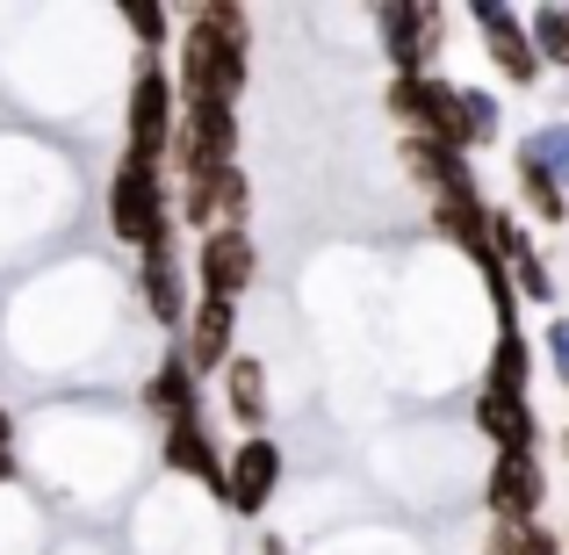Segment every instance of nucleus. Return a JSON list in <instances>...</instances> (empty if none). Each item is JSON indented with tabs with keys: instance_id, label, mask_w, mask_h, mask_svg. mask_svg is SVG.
<instances>
[{
	"instance_id": "1",
	"label": "nucleus",
	"mask_w": 569,
	"mask_h": 555,
	"mask_svg": "<svg viewBox=\"0 0 569 555\" xmlns=\"http://www.w3.org/2000/svg\"><path fill=\"white\" fill-rule=\"evenodd\" d=\"M181 95L188 101H238L246 95V8L202 0L181 37Z\"/></svg>"
},
{
	"instance_id": "2",
	"label": "nucleus",
	"mask_w": 569,
	"mask_h": 555,
	"mask_svg": "<svg viewBox=\"0 0 569 555\" xmlns=\"http://www.w3.org/2000/svg\"><path fill=\"white\" fill-rule=\"evenodd\" d=\"M109 231L123 238V246L152 252L173 238V202H167V174L152 167V159H130L109 174Z\"/></svg>"
},
{
	"instance_id": "3",
	"label": "nucleus",
	"mask_w": 569,
	"mask_h": 555,
	"mask_svg": "<svg viewBox=\"0 0 569 555\" xmlns=\"http://www.w3.org/2000/svg\"><path fill=\"white\" fill-rule=\"evenodd\" d=\"M173 152H181L188 188H217L223 174H238V101H188Z\"/></svg>"
},
{
	"instance_id": "4",
	"label": "nucleus",
	"mask_w": 569,
	"mask_h": 555,
	"mask_svg": "<svg viewBox=\"0 0 569 555\" xmlns=\"http://www.w3.org/2000/svg\"><path fill=\"white\" fill-rule=\"evenodd\" d=\"M123 130H130V145H123L130 159H152V167H159V159L173 152V138H181V109H173L167 66H138L130 101H123Z\"/></svg>"
},
{
	"instance_id": "5",
	"label": "nucleus",
	"mask_w": 569,
	"mask_h": 555,
	"mask_svg": "<svg viewBox=\"0 0 569 555\" xmlns=\"http://www.w3.org/2000/svg\"><path fill=\"white\" fill-rule=\"evenodd\" d=\"M455 80H432V72H403V80H389V116H397L411 138H440L455 145ZM461 152V145H455Z\"/></svg>"
},
{
	"instance_id": "6",
	"label": "nucleus",
	"mask_w": 569,
	"mask_h": 555,
	"mask_svg": "<svg viewBox=\"0 0 569 555\" xmlns=\"http://www.w3.org/2000/svg\"><path fill=\"white\" fill-rule=\"evenodd\" d=\"M274 490H281V447L267 440V433L238 440V455L223 462V498H231V513L238 519H260Z\"/></svg>"
},
{
	"instance_id": "7",
	"label": "nucleus",
	"mask_w": 569,
	"mask_h": 555,
	"mask_svg": "<svg viewBox=\"0 0 569 555\" xmlns=\"http://www.w3.org/2000/svg\"><path fill=\"white\" fill-rule=\"evenodd\" d=\"M376 29H382V51H389V66H397V80L403 72H426L432 66V51H440V29H447V8H382L376 14Z\"/></svg>"
},
{
	"instance_id": "8",
	"label": "nucleus",
	"mask_w": 569,
	"mask_h": 555,
	"mask_svg": "<svg viewBox=\"0 0 569 555\" xmlns=\"http://www.w3.org/2000/svg\"><path fill=\"white\" fill-rule=\"evenodd\" d=\"M483 498H490V513H498V527H527V519H541V498H548L541 455H498Z\"/></svg>"
},
{
	"instance_id": "9",
	"label": "nucleus",
	"mask_w": 569,
	"mask_h": 555,
	"mask_svg": "<svg viewBox=\"0 0 569 555\" xmlns=\"http://www.w3.org/2000/svg\"><path fill=\"white\" fill-rule=\"evenodd\" d=\"M476 29L490 37V58H498V72L512 87H533L541 80V51H533V37H527V14H512V8H498V0H476Z\"/></svg>"
},
{
	"instance_id": "10",
	"label": "nucleus",
	"mask_w": 569,
	"mask_h": 555,
	"mask_svg": "<svg viewBox=\"0 0 569 555\" xmlns=\"http://www.w3.org/2000/svg\"><path fill=\"white\" fill-rule=\"evenodd\" d=\"M252 267H260V252H252L246 231H209L202 252H194V275H202V296H217V304H238L252 281Z\"/></svg>"
},
{
	"instance_id": "11",
	"label": "nucleus",
	"mask_w": 569,
	"mask_h": 555,
	"mask_svg": "<svg viewBox=\"0 0 569 555\" xmlns=\"http://www.w3.org/2000/svg\"><path fill=\"white\" fill-rule=\"evenodd\" d=\"M231 339H238V304H217V296H194L188 310V368L209 375V368H231Z\"/></svg>"
},
{
	"instance_id": "12",
	"label": "nucleus",
	"mask_w": 569,
	"mask_h": 555,
	"mask_svg": "<svg viewBox=\"0 0 569 555\" xmlns=\"http://www.w3.org/2000/svg\"><path fill=\"white\" fill-rule=\"evenodd\" d=\"M476 426L498 455H533L541 426H533V404L527 397H498V389H476Z\"/></svg>"
},
{
	"instance_id": "13",
	"label": "nucleus",
	"mask_w": 569,
	"mask_h": 555,
	"mask_svg": "<svg viewBox=\"0 0 569 555\" xmlns=\"http://www.w3.org/2000/svg\"><path fill=\"white\" fill-rule=\"evenodd\" d=\"M432 217H440V231L455 238L461 252H476L483 267H498V260H490V209H483V195H476V181L432 195Z\"/></svg>"
},
{
	"instance_id": "14",
	"label": "nucleus",
	"mask_w": 569,
	"mask_h": 555,
	"mask_svg": "<svg viewBox=\"0 0 569 555\" xmlns=\"http://www.w3.org/2000/svg\"><path fill=\"white\" fill-rule=\"evenodd\" d=\"M159 455H167V469H173V476H194V484L223 490V462H217V440H209L202 418H181V426H167Z\"/></svg>"
},
{
	"instance_id": "15",
	"label": "nucleus",
	"mask_w": 569,
	"mask_h": 555,
	"mask_svg": "<svg viewBox=\"0 0 569 555\" xmlns=\"http://www.w3.org/2000/svg\"><path fill=\"white\" fill-rule=\"evenodd\" d=\"M144 310H152L167 333H173V325H188V310H194V304H188V289H181V260H173V238L144 252Z\"/></svg>"
},
{
	"instance_id": "16",
	"label": "nucleus",
	"mask_w": 569,
	"mask_h": 555,
	"mask_svg": "<svg viewBox=\"0 0 569 555\" xmlns=\"http://www.w3.org/2000/svg\"><path fill=\"white\" fill-rule=\"evenodd\" d=\"M144 404H152L167 426H181V418H194V368H188V354L173 347L167 361H159V375L144 383Z\"/></svg>"
},
{
	"instance_id": "17",
	"label": "nucleus",
	"mask_w": 569,
	"mask_h": 555,
	"mask_svg": "<svg viewBox=\"0 0 569 555\" xmlns=\"http://www.w3.org/2000/svg\"><path fill=\"white\" fill-rule=\"evenodd\" d=\"M403 167H411V181L432 188V195H447V188L469 181L461 152H455V145H440V138H403Z\"/></svg>"
},
{
	"instance_id": "18",
	"label": "nucleus",
	"mask_w": 569,
	"mask_h": 555,
	"mask_svg": "<svg viewBox=\"0 0 569 555\" xmlns=\"http://www.w3.org/2000/svg\"><path fill=\"white\" fill-rule=\"evenodd\" d=\"M223 412L238 426H260L267 418V368L252 354H231V368H223Z\"/></svg>"
},
{
	"instance_id": "19",
	"label": "nucleus",
	"mask_w": 569,
	"mask_h": 555,
	"mask_svg": "<svg viewBox=\"0 0 569 555\" xmlns=\"http://www.w3.org/2000/svg\"><path fill=\"white\" fill-rule=\"evenodd\" d=\"M519 159H527V167H541L548 181H556V188L569 195V123H541V130H527Z\"/></svg>"
},
{
	"instance_id": "20",
	"label": "nucleus",
	"mask_w": 569,
	"mask_h": 555,
	"mask_svg": "<svg viewBox=\"0 0 569 555\" xmlns=\"http://www.w3.org/2000/svg\"><path fill=\"white\" fill-rule=\"evenodd\" d=\"M490 138H498V101L483 87H461L455 95V145L469 152V145H490Z\"/></svg>"
},
{
	"instance_id": "21",
	"label": "nucleus",
	"mask_w": 569,
	"mask_h": 555,
	"mask_svg": "<svg viewBox=\"0 0 569 555\" xmlns=\"http://www.w3.org/2000/svg\"><path fill=\"white\" fill-rule=\"evenodd\" d=\"M527 37H533V51H541V66H569V8H533Z\"/></svg>"
},
{
	"instance_id": "22",
	"label": "nucleus",
	"mask_w": 569,
	"mask_h": 555,
	"mask_svg": "<svg viewBox=\"0 0 569 555\" xmlns=\"http://www.w3.org/2000/svg\"><path fill=\"white\" fill-rule=\"evenodd\" d=\"M519 202H527L541 224H562V217H569V195H562L556 181H548L541 167H527V159H519Z\"/></svg>"
},
{
	"instance_id": "23",
	"label": "nucleus",
	"mask_w": 569,
	"mask_h": 555,
	"mask_svg": "<svg viewBox=\"0 0 569 555\" xmlns=\"http://www.w3.org/2000/svg\"><path fill=\"white\" fill-rule=\"evenodd\" d=\"M490 555H562V542L541 527V519H527V527H498L490 534Z\"/></svg>"
},
{
	"instance_id": "24",
	"label": "nucleus",
	"mask_w": 569,
	"mask_h": 555,
	"mask_svg": "<svg viewBox=\"0 0 569 555\" xmlns=\"http://www.w3.org/2000/svg\"><path fill=\"white\" fill-rule=\"evenodd\" d=\"M123 22L138 29L144 43H159V37H167V8H123Z\"/></svg>"
},
{
	"instance_id": "25",
	"label": "nucleus",
	"mask_w": 569,
	"mask_h": 555,
	"mask_svg": "<svg viewBox=\"0 0 569 555\" xmlns=\"http://www.w3.org/2000/svg\"><path fill=\"white\" fill-rule=\"evenodd\" d=\"M548 361H556L562 389H569V318H556V325H548Z\"/></svg>"
},
{
	"instance_id": "26",
	"label": "nucleus",
	"mask_w": 569,
	"mask_h": 555,
	"mask_svg": "<svg viewBox=\"0 0 569 555\" xmlns=\"http://www.w3.org/2000/svg\"><path fill=\"white\" fill-rule=\"evenodd\" d=\"M14 476V418H8V404H0V484Z\"/></svg>"
}]
</instances>
